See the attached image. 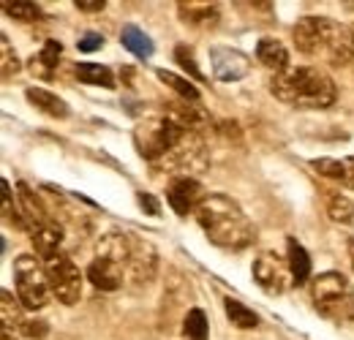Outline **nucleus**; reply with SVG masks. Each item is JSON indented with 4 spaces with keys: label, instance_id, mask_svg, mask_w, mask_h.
<instances>
[{
    "label": "nucleus",
    "instance_id": "nucleus-19",
    "mask_svg": "<svg viewBox=\"0 0 354 340\" xmlns=\"http://www.w3.org/2000/svg\"><path fill=\"white\" fill-rule=\"evenodd\" d=\"M60 55H63V44L55 41V39L44 41V49L30 60V74L39 77V79H52L55 68L60 63Z\"/></svg>",
    "mask_w": 354,
    "mask_h": 340
},
{
    "label": "nucleus",
    "instance_id": "nucleus-8",
    "mask_svg": "<svg viewBox=\"0 0 354 340\" xmlns=\"http://www.w3.org/2000/svg\"><path fill=\"white\" fill-rule=\"evenodd\" d=\"M254 281L267 289L270 294H283L295 286V275H292V267L286 258H281L272 251H265V254L257 256L254 261Z\"/></svg>",
    "mask_w": 354,
    "mask_h": 340
},
{
    "label": "nucleus",
    "instance_id": "nucleus-29",
    "mask_svg": "<svg viewBox=\"0 0 354 340\" xmlns=\"http://www.w3.org/2000/svg\"><path fill=\"white\" fill-rule=\"evenodd\" d=\"M175 60L180 63V68L183 71H188L196 82H202L205 79V74L199 71V63H196V57H194V49L191 46H185V44H177L175 46Z\"/></svg>",
    "mask_w": 354,
    "mask_h": 340
},
{
    "label": "nucleus",
    "instance_id": "nucleus-13",
    "mask_svg": "<svg viewBox=\"0 0 354 340\" xmlns=\"http://www.w3.org/2000/svg\"><path fill=\"white\" fill-rule=\"evenodd\" d=\"M30 240L36 245V254L41 256L44 261H52L57 256H63V243H66V234H63V226L57 220H46L41 226L30 229Z\"/></svg>",
    "mask_w": 354,
    "mask_h": 340
},
{
    "label": "nucleus",
    "instance_id": "nucleus-2",
    "mask_svg": "<svg viewBox=\"0 0 354 340\" xmlns=\"http://www.w3.org/2000/svg\"><path fill=\"white\" fill-rule=\"evenodd\" d=\"M196 220L210 237V243L226 251H243L257 237L251 218L243 213V207L232 196L223 193H207V199L196 210Z\"/></svg>",
    "mask_w": 354,
    "mask_h": 340
},
{
    "label": "nucleus",
    "instance_id": "nucleus-12",
    "mask_svg": "<svg viewBox=\"0 0 354 340\" xmlns=\"http://www.w3.org/2000/svg\"><path fill=\"white\" fill-rule=\"evenodd\" d=\"M88 278L90 283L95 289H101V292H118L123 286V281H126V267L112 261V258L95 256L88 267Z\"/></svg>",
    "mask_w": 354,
    "mask_h": 340
},
{
    "label": "nucleus",
    "instance_id": "nucleus-27",
    "mask_svg": "<svg viewBox=\"0 0 354 340\" xmlns=\"http://www.w3.org/2000/svg\"><path fill=\"white\" fill-rule=\"evenodd\" d=\"M156 77L164 82L167 87H172L180 98H185L188 104H194L196 98H199V90H196V85H191L188 79H183V77H177V74H169V71H156Z\"/></svg>",
    "mask_w": 354,
    "mask_h": 340
},
{
    "label": "nucleus",
    "instance_id": "nucleus-20",
    "mask_svg": "<svg viewBox=\"0 0 354 340\" xmlns=\"http://www.w3.org/2000/svg\"><path fill=\"white\" fill-rule=\"evenodd\" d=\"M286 261H289V267H292L295 283H306L310 275V256L295 237H289V256H286Z\"/></svg>",
    "mask_w": 354,
    "mask_h": 340
},
{
    "label": "nucleus",
    "instance_id": "nucleus-34",
    "mask_svg": "<svg viewBox=\"0 0 354 340\" xmlns=\"http://www.w3.org/2000/svg\"><path fill=\"white\" fill-rule=\"evenodd\" d=\"M74 6L80 11H85V14H95V11H104L106 8V0H77Z\"/></svg>",
    "mask_w": 354,
    "mask_h": 340
},
{
    "label": "nucleus",
    "instance_id": "nucleus-11",
    "mask_svg": "<svg viewBox=\"0 0 354 340\" xmlns=\"http://www.w3.org/2000/svg\"><path fill=\"white\" fill-rule=\"evenodd\" d=\"M210 68H213V77L216 79H221V82H237V79H243L251 71V60L240 49L213 46L210 49Z\"/></svg>",
    "mask_w": 354,
    "mask_h": 340
},
{
    "label": "nucleus",
    "instance_id": "nucleus-1",
    "mask_svg": "<svg viewBox=\"0 0 354 340\" xmlns=\"http://www.w3.org/2000/svg\"><path fill=\"white\" fill-rule=\"evenodd\" d=\"M133 144L139 155L156 169H202L205 144L196 131H185L167 117H147L133 128Z\"/></svg>",
    "mask_w": 354,
    "mask_h": 340
},
{
    "label": "nucleus",
    "instance_id": "nucleus-23",
    "mask_svg": "<svg viewBox=\"0 0 354 340\" xmlns=\"http://www.w3.org/2000/svg\"><path fill=\"white\" fill-rule=\"evenodd\" d=\"M120 41L123 46L133 52L136 57H142V60H147L150 55H153V41H150V36H145L139 28H133V25H126L123 28V33H120Z\"/></svg>",
    "mask_w": 354,
    "mask_h": 340
},
{
    "label": "nucleus",
    "instance_id": "nucleus-18",
    "mask_svg": "<svg viewBox=\"0 0 354 340\" xmlns=\"http://www.w3.org/2000/svg\"><path fill=\"white\" fill-rule=\"evenodd\" d=\"M17 191H19V210H22V215H25V220H28L30 229H36V226H41L46 220H52L49 213H46L44 202L33 193V188H30L28 182H17Z\"/></svg>",
    "mask_w": 354,
    "mask_h": 340
},
{
    "label": "nucleus",
    "instance_id": "nucleus-4",
    "mask_svg": "<svg viewBox=\"0 0 354 340\" xmlns=\"http://www.w3.org/2000/svg\"><path fill=\"white\" fill-rule=\"evenodd\" d=\"M270 93L292 106H303V109H327L335 104L338 90L335 82L313 68V66H300V68H286L270 77Z\"/></svg>",
    "mask_w": 354,
    "mask_h": 340
},
{
    "label": "nucleus",
    "instance_id": "nucleus-6",
    "mask_svg": "<svg viewBox=\"0 0 354 340\" xmlns=\"http://www.w3.org/2000/svg\"><path fill=\"white\" fill-rule=\"evenodd\" d=\"M310 294H313L316 308H319L324 316H333V319H354L352 283H349L341 272H322V275L313 281Z\"/></svg>",
    "mask_w": 354,
    "mask_h": 340
},
{
    "label": "nucleus",
    "instance_id": "nucleus-3",
    "mask_svg": "<svg viewBox=\"0 0 354 340\" xmlns=\"http://www.w3.org/2000/svg\"><path fill=\"white\" fill-rule=\"evenodd\" d=\"M292 39L297 52L306 57H322L330 66H349L354 60V44L349 28L338 25L330 17H303L297 19Z\"/></svg>",
    "mask_w": 354,
    "mask_h": 340
},
{
    "label": "nucleus",
    "instance_id": "nucleus-30",
    "mask_svg": "<svg viewBox=\"0 0 354 340\" xmlns=\"http://www.w3.org/2000/svg\"><path fill=\"white\" fill-rule=\"evenodd\" d=\"M319 174H324L327 180H335V182H344V158H319L310 164Z\"/></svg>",
    "mask_w": 354,
    "mask_h": 340
},
{
    "label": "nucleus",
    "instance_id": "nucleus-9",
    "mask_svg": "<svg viewBox=\"0 0 354 340\" xmlns=\"http://www.w3.org/2000/svg\"><path fill=\"white\" fill-rule=\"evenodd\" d=\"M205 199H207L205 185L199 180L188 177V174H177V177L169 180V185H167V202H169V207L177 215L196 213Z\"/></svg>",
    "mask_w": 354,
    "mask_h": 340
},
{
    "label": "nucleus",
    "instance_id": "nucleus-31",
    "mask_svg": "<svg viewBox=\"0 0 354 340\" xmlns=\"http://www.w3.org/2000/svg\"><path fill=\"white\" fill-rule=\"evenodd\" d=\"M17 330H19L25 338L41 340V338H46V332H49V324H46L44 319H36V316H25V319L17 324Z\"/></svg>",
    "mask_w": 354,
    "mask_h": 340
},
{
    "label": "nucleus",
    "instance_id": "nucleus-38",
    "mask_svg": "<svg viewBox=\"0 0 354 340\" xmlns=\"http://www.w3.org/2000/svg\"><path fill=\"white\" fill-rule=\"evenodd\" d=\"M349 256H352V264H354V240L349 243Z\"/></svg>",
    "mask_w": 354,
    "mask_h": 340
},
{
    "label": "nucleus",
    "instance_id": "nucleus-28",
    "mask_svg": "<svg viewBox=\"0 0 354 340\" xmlns=\"http://www.w3.org/2000/svg\"><path fill=\"white\" fill-rule=\"evenodd\" d=\"M327 215L335 220V223H349L354 218V205L346 199V196H330L327 199Z\"/></svg>",
    "mask_w": 354,
    "mask_h": 340
},
{
    "label": "nucleus",
    "instance_id": "nucleus-33",
    "mask_svg": "<svg viewBox=\"0 0 354 340\" xmlns=\"http://www.w3.org/2000/svg\"><path fill=\"white\" fill-rule=\"evenodd\" d=\"M104 46V39L98 36V33H88V36H82L80 41H77V49L80 52H95V49H101Z\"/></svg>",
    "mask_w": 354,
    "mask_h": 340
},
{
    "label": "nucleus",
    "instance_id": "nucleus-35",
    "mask_svg": "<svg viewBox=\"0 0 354 340\" xmlns=\"http://www.w3.org/2000/svg\"><path fill=\"white\" fill-rule=\"evenodd\" d=\"M139 207H142L145 213H150V215L161 213V207L156 205V196H150V193H139Z\"/></svg>",
    "mask_w": 354,
    "mask_h": 340
},
{
    "label": "nucleus",
    "instance_id": "nucleus-36",
    "mask_svg": "<svg viewBox=\"0 0 354 340\" xmlns=\"http://www.w3.org/2000/svg\"><path fill=\"white\" fill-rule=\"evenodd\" d=\"M344 185L354 191V155L344 158Z\"/></svg>",
    "mask_w": 354,
    "mask_h": 340
},
{
    "label": "nucleus",
    "instance_id": "nucleus-15",
    "mask_svg": "<svg viewBox=\"0 0 354 340\" xmlns=\"http://www.w3.org/2000/svg\"><path fill=\"white\" fill-rule=\"evenodd\" d=\"M25 98H28L30 106H36L39 112H44V115H49V117L63 120V117L71 115L68 104H66L57 93H49V90H44V87H28V90H25Z\"/></svg>",
    "mask_w": 354,
    "mask_h": 340
},
{
    "label": "nucleus",
    "instance_id": "nucleus-21",
    "mask_svg": "<svg viewBox=\"0 0 354 340\" xmlns=\"http://www.w3.org/2000/svg\"><path fill=\"white\" fill-rule=\"evenodd\" d=\"M77 79L85 82V85H98V87H115V77L106 66H98V63H80L74 68Z\"/></svg>",
    "mask_w": 354,
    "mask_h": 340
},
{
    "label": "nucleus",
    "instance_id": "nucleus-16",
    "mask_svg": "<svg viewBox=\"0 0 354 340\" xmlns=\"http://www.w3.org/2000/svg\"><path fill=\"white\" fill-rule=\"evenodd\" d=\"M95 256L101 258H112L118 264H129V256H131V234L126 232H106L98 245H95Z\"/></svg>",
    "mask_w": 354,
    "mask_h": 340
},
{
    "label": "nucleus",
    "instance_id": "nucleus-10",
    "mask_svg": "<svg viewBox=\"0 0 354 340\" xmlns=\"http://www.w3.org/2000/svg\"><path fill=\"white\" fill-rule=\"evenodd\" d=\"M156 270H158V254H156L153 243L131 234V256H129V264H126L129 281L133 286H145L156 278Z\"/></svg>",
    "mask_w": 354,
    "mask_h": 340
},
{
    "label": "nucleus",
    "instance_id": "nucleus-24",
    "mask_svg": "<svg viewBox=\"0 0 354 340\" xmlns=\"http://www.w3.org/2000/svg\"><path fill=\"white\" fill-rule=\"evenodd\" d=\"M183 340H207V319L202 308H191L183 319Z\"/></svg>",
    "mask_w": 354,
    "mask_h": 340
},
{
    "label": "nucleus",
    "instance_id": "nucleus-5",
    "mask_svg": "<svg viewBox=\"0 0 354 340\" xmlns=\"http://www.w3.org/2000/svg\"><path fill=\"white\" fill-rule=\"evenodd\" d=\"M14 283H17V299L28 308V310H39L44 308L52 297V286H49V275L46 267L36 256L25 254L14 258Z\"/></svg>",
    "mask_w": 354,
    "mask_h": 340
},
{
    "label": "nucleus",
    "instance_id": "nucleus-17",
    "mask_svg": "<svg viewBox=\"0 0 354 340\" xmlns=\"http://www.w3.org/2000/svg\"><path fill=\"white\" fill-rule=\"evenodd\" d=\"M257 57H259V63L267 66L272 74L289 68V49L278 41V39H270V36L259 39V44H257Z\"/></svg>",
    "mask_w": 354,
    "mask_h": 340
},
{
    "label": "nucleus",
    "instance_id": "nucleus-37",
    "mask_svg": "<svg viewBox=\"0 0 354 340\" xmlns=\"http://www.w3.org/2000/svg\"><path fill=\"white\" fill-rule=\"evenodd\" d=\"M0 340H17V338H14V335H11L8 330H3V335H0Z\"/></svg>",
    "mask_w": 354,
    "mask_h": 340
},
{
    "label": "nucleus",
    "instance_id": "nucleus-25",
    "mask_svg": "<svg viewBox=\"0 0 354 340\" xmlns=\"http://www.w3.org/2000/svg\"><path fill=\"white\" fill-rule=\"evenodd\" d=\"M22 302L19 299H14V294L8 292V289H3L0 292V319H3V330H11V327H17L25 316H22Z\"/></svg>",
    "mask_w": 354,
    "mask_h": 340
},
{
    "label": "nucleus",
    "instance_id": "nucleus-32",
    "mask_svg": "<svg viewBox=\"0 0 354 340\" xmlns=\"http://www.w3.org/2000/svg\"><path fill=\"white\" fill-rule=\"evenodd\" d=\"M0 66H3V77H11V74H17L19 71V57L14 55V49H11V44H8V39L3 36L0 39Z\"/></svg>",
    "mask_w": 354,
    "mask_h": 340
},
{
    "label": "nucleus",
    "instance_id": "nucleus-7",
    "mask_svg": "<svg viewBox=\"0 0 354 340\" xmlns=\"http://www.w3.org/2000/svg\"><path fill=\"white\" fill-rule=\"evenodd\" d=\"M46 275H49L52 294L63 305H77L80 302V297H82V275H80V267L68 256L63 254L52 258V261H46Z\"/></svg>",
    "mask_w": 354,
    "mask_h": 340
},
{
    "label": "nucleus",
    "instance_id": "nucleus-14",
    "mask_svg": "<svg viewBox=\"0 0 354 340\" xmlns=\"http://www.w3.org/2000/svg\"><path fill=\"white\" fill-rule=\"evenodd\" d=\"M177 14L188 28L196 30H213L221 17L216 3H177Z\"/></svg>",
    "mask_w": 354,
    "mask_h": 340
},
{
    "label": "nucleus",
    "instance_id": "nucleus-26",
    "mask_svg": "<svg viewBox=\"0 0 354 340\" xmlns=\"http://www.w3.org/2000/svg\"><path fill=\"white\" fill-rule=\"evenodd\" d=\"M3 11L11 19H19V22H39L41 19V8L36 3H30V0H6Z\"/></svg>",
    "mask_w": 354,
    "mask_h": 340
},
{
    "label": "nucleus",
    "instance_id": "nucleus-39",
    "mask_svg": "<svg viewBox=\"0 0 354 340\" xmlns=\"http://www.w3.org/2000/svg\"><path fill=\"white\" fill-rule=\"evenodd\" d=\"M349 36H352V44H354V22L349 25Z\"/></svg>",
    "mask_w": 354,
    "mask_h": 340
},
{
    "label": "nucleus",
    "instance_id": "nucleus-22",
    "mask_svg": "<svg viewBox=\"0 0 354 340\" xmlns=\"http://www.w3.org/2000/svg\"><path fill=\"white\" fill-rule=\"evenodd\" d=\"M223 308H226L229 321H232L234 327H240V330H254V327L259 324V316H257L251 308H245L240 299L226 297V299H223Z\"/></svg>",
    "mask_w": 354,
    "mask_h": 340
}]
</instances>
